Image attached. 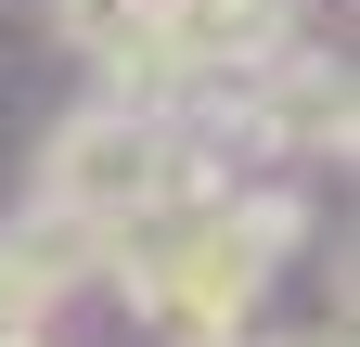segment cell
<instances>
[{
    "mask_svg": "<svg viewBox=\"0 0 360 347\" xmlns=\"http://www.w3.org/2000/svg\"><path fill=\"white\" fill-rule=\"evenodd\" d=\"M52 26L77 39V52H90V65H103V52H116V39H142V26H155V0H52Z\"/></svg>",
    "mask_w": 360,
    "mask_h": 347,
    "instance_id": "obj_4",
    "label": "cell"
},
{
    "mask_svg": "<svg viewBox=\"0 0 360 347\" xmlns=\"http://www.w3.org/2000/svg\"><path fill=\"white\" fill-rule=\"evenodd\" d=\"M103 270H116V219H77V206L26 193L13 219H0V334H39L65 296H90Z\"/></svg>",
    "mask_w": 360,
    "mask_h": 347,
    "instance_id": "obj_3",
    "label": "cell"
},
{
    "mask_svg": "<svg viewBox=\"0 0 360 347\" xmlns=\"http://www.w3.org/2000/svg\"><path fill=\"white\" fill-rule=\"evenodd\" d=\"M296 244H309V193L206 181V193H167L142 219H116V270L103 283H129V309H142L155 347H245L257 296H270V270Z\"/></svg>",
    "mask_w": 360,
    "mask_h": 347,
    "instance_id": "obj_1",
    "label": "cell"
},
{
    "mask_svg": "<svg viewBox=\"0 0 360 347\" xmlns=\"http://www.w3.org/2000/svg\"><path fill=\"white\" fill-rule=\"evenodd\" d=\"M219 167L180 142V116H142V103H116V91H90L52 142H39V193L77 206V219H142V206L167 193H206Z\"/></svg>",
    "mask_w": 360,
    "mask_h": 347,
    "instance_id": "obj_2",
    "label": "cell"
},
{
    "mask_svg": "<svg viewBox=\"0 0 360 347\" xmlns=\"http://www.w3.org/2000/svg\"><path fill=\"white\" fill-rule=\"evenodd\" d=\"M0 347H52V334H0Z\"/></svg>",
    "mask_w": 360,
    "mask_h": 347,
    "instance_id": "obj_6",
    "label": "cell"
},
{
    "mask_svg": "<svg viewBox=\"0 0 360 347\" xmlns=\"http://www.w3.org/2000/svg\"><path fill=\"white\" fill-rule=\"evenodd\" d=\"M245 347H347V322H309V334H245Z\"/></svg>",
    "mask_w": 360,
    "mask_h": 347,
    "instance_id": "obj_5",
    "label": "cell"
}]
</instances>
